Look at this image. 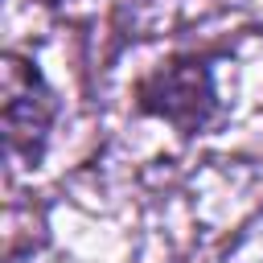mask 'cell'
<instances>
[{
  "label": "cell",
  "instance_id": "1",
  "mask_svg": "<svg viewBox=\"0 0 263 263\" xmlns=\"http://www.w3.org/2000/svg\"><path fill=\"white\" fill-rule=\"evenodd\" d=\"M136 111L181 136H201L218 115L214 66L201 53H173L136 82Z\"/></svg>",
  "mask_w": 263,
  "mask_h": 263
},
{
  "label": "cell",
  "instance_id": "2",
  "mask_svg": "<svg viewBox=\"0 0 263 263\" xmlns=\"http://www.w3.org/2000/svg\"><path fill=\"white\" fill-rule=\"evenodd\" d=\"M0 119H4V152H8V160L37 168L45 148H49V132L58 123V90L45 82L37 58H29L21 49L4 53Z\"/></svg>",
  "mask_w": 263,
  "mask_h": 263
},
{
  "label": "cell",
  "instance_id": "3",
  "mask_svg": "<svg viewBox=\"0 0 263 263\" xmlns=\"http://www.w3.org/2000/svg\"><path fill=\"white\" fill-rule=\"evenodd\" d=\"M41 4H45V8H58V4H62V0H41Z\"/></svg>",
  "mask_w": 263,
  "mask_h": 263
}]
</instances>
